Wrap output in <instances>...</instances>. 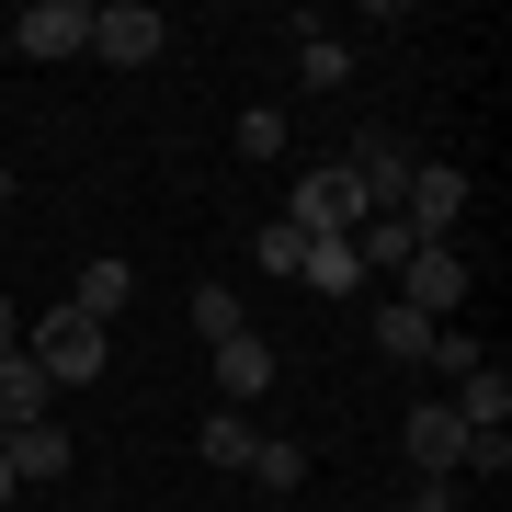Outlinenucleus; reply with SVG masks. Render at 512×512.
Returning a JSON list of instances; mask_svg holds the SVG:
<instances>
[{
	"mask_svg": "<svg viewBox=\"0 0 512 512\" xmlns=\"http://www.w3.org/2000/svg\"><path fill=\"white\" fill-rule=\"evenodd\" d=\"M467 285H478V274H467V251H456V239H421V251L399 262V274H387V296H399V308H421L433 330L467 308Z\"/></svg>",
	"mask_w": 512,
	"mask_h": 512,
	"instance_id": "f257e3e1",
	"label": "nucleus"
},
{
	"mask_svg": "<svg viewBox=\"0 0 512 512\" xmlns=\"http://www.w3.org/2000/svg\"><path fill=\"white\" fill-rule=\"evenodd\" d=\"M23 353L46 365V387H92L103 376V330L80 308H35V330H23Z\"/></svg>",
	"mask_w": 512,
	"mask_h": 512,
	"instance_id": "f03ea898",
	"label": "nucleus"
},
{
	"mask_svg": "<svg viewBox=\"0 0 512 512\" xmlns=\"http://www.w3.org/2000/svg\"><path fill=\"white\" fill-rule=\"evenodd\" d=\"M342 171L365 183V205L387 217V205L410 194V171H421V148H410V126H353V148H342Z\"/></svg>",
	"mask_w": 512,
	"mask_h": 512,
	"instance_id": "7ed1b4c3",
	"label": "nucleus"
},
{
	"mask_svg": "<svg viewBox=\"0 0 512 512\" xmlns=\"http://www.w3.org/2000/svg\"><path fill=\"white\" fill-rule=\"evenodd\" d=\"M285 217H296V228H308V239H353V228H365V217H376V205H365V183H353V171H342V160H319V171H308V183H296V205H285Z\"/></svg>",
	"mask_w": 512,
	"mask_h": 512,
	"instance_id": "20e7f679",
	"label": "nucleus"
},
{
	"mask_svg": "<svg viewBox=\"0 0 512 512\" xmlns=\"http://www.w3.org/2000/svg\"><path fill=\"white\" fill-rule=\"evenodd\" d=\"M387 217H399L410 239H456V217H467V171H456V160H421L410 194L387 205Z\"/></svg>",
	"mask_w": 512,
	"mask_h": 512,
	"instance_id": "39448f33",
	"label": "nucleus"
},
{
	"mask_svg": "<svg viewBox=\"0 0 512 512\" xmlns=\"http://www.w3.org/2000/svg\"><path fill=\"white\" fill-rule=\"evenodd\" d=\"M160 46H171V12H148V0H92V57H114V69H148Z\"/></svg>",
	"mask_w": 512,
	"mask_h": 512,
	"instance_id": "423d86ee",
	"label": "nucleus"
},
{
	"mask_svg": "<svg viewBox=\"0 0 512 512\" xmlns=\"http://www.w3.org/2000/svg\"><path fill=\"white\" fill-rule=\"evenodd\" d=\"M12 46L35 57V69H46V57H80V46H92V0H23Z\"/></svg>",
	"mask_w": 512,
	"mask_h": 512,
	"instance_id": "0eeeda50",
	"label": "nucleus"
},
{
	"mask_svg": "<svg viewBox=\"0 0 512 512\" xmlns=\"http://www.w3.org/2000/svg\"><path fill=\"white\" fill-rule=\"evenodd\" d=\"M0 467H12V490H46V478L80 467V444L57 433V421H23V433H0Z\"/></svg>",
	"mask_w": 512,
	"mask_h": 512,
	"instance_id": "6e6552de",
	"label": "nucleus"
},
{
	"mask_svg": "<svg viewBox=\"0 0 512 512\" xmlns=\"http://www.w3.org/2000/svg\"><path fill=\"white\" fill-rule=\"evenodd\" d=\"M399 444H410V467H421V478H456V456H467V421L444 410V399H410Z\"/></svg>",
	"mask_w": 512,
	"mask_h": 512,
	"instance_id": "1a4fd4ad",
	"label": "nucleus"
},
{
	"mask_svg": "<svg viewBox=\"0 0 512 512\" xmlns=\"http://www.w3.org/2000/svg\"><path fill=\"white\" fill-rule=\"evenodd\" d=\"M262 387H274V342H262V330H228L217 342V410L262 399Z\"/></svg>",
	"mask_w": 512,
	"mask_h": 512,
	"instance_id": "9d476101",
	"label": "nucleus"
},
{
	"mask_svg": "<svg viewBox=\"0 0 512 512\" xmlns=\"http://www.w3.org/2000/svg\"><path fill=\"white\" fill-rule=\"evenodd\" d=\"M126 296H137V262L92 251V262H80V285H69V308L92 319V330H114V319H126Z\"/></svg>",
	"mask_w": 512,
	"mask_h": 512,
	"instance_id": "9b49d317",
	"label": "nucleus"
},
{
	"mask_svg": "<svg viewBox=\"0 0 512 512\" xmlns=\"http://www.w3.org/2000/svg\"><path fill=\"white\" fill-rule=\"evenodd\" d=\"M46 399H57V387H46V365H35V353H0V433L46 421Z\"/></svg>",
	"mask_w": 512,
	"mask_h": 512,
	"instance_id": "f8f14e48",
	"label": "nucleus"
},
{
	"mask_svg": "<svg viewBox=\"0 0 512 512\" xmlns=\"http://www.w3.org/2000/svg\"><path fill=\"white\" fill-rule=\"evenodd\" d=\"M444 410H456L467 433H501V421H512V376L478 365V376H456V399H444Z\"/></svg>",
	"mask_w": 512,
	"mask_h": 512,
	"instance_id": "ddd939ff",
	"label": "nucleus"
},
{
	"mask_svg": "<svg viewBox=\"0 0 512 512\" xmlns=\"http://www.w3.org/2000/svg\"><path fill=\"white\" fill-rule=\"evenodd\" d=\"M296 285H308V296H353V285H365V262H353V239H308V262H296Z\"/></svg>",
	"mask_w": 512,
	"mask_h": 512,
	"instance_id": "4468645a",
	"label": "nucleus"
},
{
	"mask_svg": "<svg viewBox=\"0 0 512 512\" xmlns=\"http://www.w3.org/2000/svg\"><path fill=\"white\" fill-rule=\"evenodd\" d=\"M376 353H387V365H421V353H433V319L387 296V308H376Z\"/></svg>",
	"mask_w": 512,
	"mask_h": 512,
	"instance_id": "2eb2a0df",
	"label": "nucleus"
},
{
	"mask_svg": "<svg viewBox=\"0 0 512 512\" xmlns=\"http://www.w3.org/2000/svg\"><path fill=\"white\" fill-rule=\"evenodd\" d=\"M296 80H308V92H342V80H353V46L308 23V35H296Z\"/></svg>",
	"mask_w": 512,
	"mask_h": 512,
	"instance_id": "dca6fc26",
	"label": "nucleus"
},
{
	"mask_svg": "<svg viewBox=\"0 0 512 512\" xmlns=\"http://www.w3.org/2000/svg\"><path fill=\"white\" fill-rule=\"evenodd\" d=\"M194 444H205V467H251V444H262V433H251V410H205V433H194Z\"/></svg>",
	"mask_w": 512,
	"mask_h": 512,
	"instance_id": "f3484780",
	"label": "nucleus"
},
{
	"mask_svg": "<svg viewBox=\"0 0 512 512\" xmlns=\"http://www.w3.org/2000/svg\"><path fill=\"white\" fill-rule=\"evenodd\" d=\"M251 262L296 285V262H308V228H296V217H262V228H251Z\"/></svg>",
	"mask_w": 512,
	"mask_h": 512,
	"instance_id": "a211bd4d",
	"label": "nucleus"
},
{
	"mask_svg": "<svg viewBox=\"0 0 512 512\" xmlns=\"http://www.w3.org/2000/svg\"><path fill=\"white\" fill-rule=\"evenodd\" d=\"M421 365H433L444 387H456V376H478V365H490V353H478V330H467V319H444V330H433V353H421Z\"/></svg>",
	"mask_w": 512,
	"mask_h": 512,
	"instance_id": "6ab92c4d",
	"label": "nucleus"
},
{
	"mask_svg": "<svg viewBox=\"0 0 512 512\" xmlns=\"http://www.w3.org/2000/svg\"><path fill=\"white\" fill-rule=\"evenodd\" d=\"M251 478H262V490H296V478H308V444L262 433V444H251Z\"/></svg>",
	"mask_w": 512,
	"mask_h": 512,
	"instance_id": "aec40b11",
	"label": "nucleus"
},
{
	"mask_svg": "<svg viewBox=\"0 0 512 512\" xmlns=\"http://www.w3.org/2000/svg\"><path fill=\"white\" fill-rule=\"evenodd\" d=\"M194 330H205V353H217V342H228V330H251V308H239V296H228V285H194Z\"/></svg>",
	"mask_w": 512,
	"mask_h": 512,
	"instance_id": "412c9836",
	"label": "nucleus"
},
{
	"mask_svg": "<svg viewBox=\"0 0 512 512\" xmlns=\"http://www.w3.org/2000/svg\"><path fill=\"white\" fill-rule=\"evenodd\" d=\"M285 137H296V126H285L274 103H251V114H239V160H285Z\"/></svg>",
	"mask_w": 512,
	"mask_h": 512,
	"instance_id": "4be33fe9",
	"label": "nucleus"
},
{
	"mask_svg": "<svg viewBox=\"0 0 512 512\" xmlns=\"http://www.w3.org/2000/svg\"><path fill=\"white\" fill-rule=\"evenodd\" d=\"M456 478H512V433H467V456H456Z\"/></svg>",
	"mask_w": 512,
	"mask_h": 512,
	"instance_id": "5701e85b",
	"label": "nucleus"
},
{
	"mask_svg": "<svg viewBox=\"0 0 512 512\" xmlns=\"http://www.w3.org/2000/svg\"><path fill=\"white\" fill-rule=\"evenodd\" d=\"M387 512H456V478H421V490H399Z\"/></svg>",
	"mask_w": 512,
	"mask_h": 512,
	"instance_id": "b1692460",
	"label": "nucleus"
},
{
	"mask_svg": "<svg viewBox=\"0 0 512 512\" xmlns=\"http://www.w3.org/2000/svg\"><path fill=\"white\" fill-rule=\"evenodd\" d=\"M0 353H23V319H12V296H0Z\"/></svg>",
	"mask_w": 512,
	"mask_h": 512,
	"instance_id": "393cba45",
	"label": "nucleus"
},
{
	"mask_svg": "<svg viewBox=\"0 0 512 512\" xmlns=\"http://www.w3.org/2000/svg\"><path fill=\"white\" fill-rule=\"evenodd\" d=\"M0 217H12V160H0Z\"/></svg>",
	"mask_w": 512,
	"mask_h": 512,
	"instance_id": "a878e982",
	"label": "nucleus"
},
{
	"mask_svg": "<svg viewBox=\"0 0 512 512\" xmlns=\"http://www.w3.org/2000/svg\"><path fill=\"white\" fill-rule=\"evenodd\" d=\"M0 512H12V467H0Z\"/></svg>",
	"mask_w": 512,
	"mask_h": 512,
	"instance_id": "bb28decb",
	"label": "nucleus"
}]
</instances>
